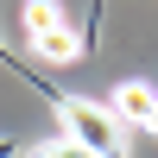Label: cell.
I'll use <instances>...</instances> for the list:
<instances>
[{"label":"cell","instance_id":"277c9868","mask_svg":"<svg viewBox=\"0 0 158 158\" xmlns=\"http://www.w3.org/2000/svg\"><path fill=\"white\" fill-rule=\"evenodd\" d=\"M32 158H95L89 146H76L70 133H57V139H44V146H32Z\"/></svg>","mask_w":158,"mask_h":158},{"label":"cell","instance_id":"3957f363","mask_svg":"<svg viewBox=\"0 0 158 158\" xmlns=\"http://www.w3.org/2000/svg\"><path fill=\"white\" fill-rule=\"evenodd\" d=\"M108 108H114V120H120V127L158 133V89H152V82H120Z\"/></svg>","mask_w":158,"mask_h":158},{"label":"cell","instance_id":"5b68a950","mask_svg":"<svg viewBox=\"0 0 158 158\" xmlns=\"http://www.w3.org/2000/svg\"><path fill=\"white\" fill-rule=\"evenodd\" d=\"M0 158H13V139H0Z\"/></svg>","mask_w":158,"mask_h":158},{"label":"cell","instance_id":"7a4b0ae2","mask_svg":"<svg viewBox=\"0 0 158 158\" xmlns=\"http://www.w3.org/2000/svg\"><path fill=\"white\" fill-rule=\"evenodd\" d=\"M25 38H32V51H38V57H51V63H70L76 51H82L70 13H63L57 0H25Z\"/></svg>","mask_w":158,"mask_h":158},{"label":"cell","instance_id":"6da1fadb","mask_svg":"<svg viewBox=\"0 0 158 158\" xmlns=\"http://www.w3.org/2000/svg\"><path fill=\"white\" fill-rule=\"evenodd\" d=\"M57 114H63V133L76 146H89L95 158H127V127L114 120V108L82 101V95H57Z\"/></svg>","mask_w":158,"mask_h":158}]
</instances>
